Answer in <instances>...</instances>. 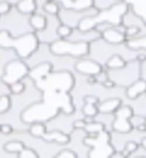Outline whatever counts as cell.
<instances>
[{
  "label": "cell",
  "mask_w": 146,
  "mask_h": 158,
  "mask_svg": "<svg viewBox=\"0 0 146 158\" xmlns=\"http://www.w3.org/2000/svg\"><path fill=\"white\" fill-rule=\"evenodd\" d=\"M53 51L57 54L68 53L71 55H84L88 52V45L85 42H79V44H69V42H56L53 46Z\"/></svg>",
  "instance_id": "1"
},
{
  "label": "cell",
  "mask_w": 146,
  "mask_h": 158,
  "mask_svg": "<svg viewBox=\"0 0 146 158\" xmlns=\"http://www.w3.org/2000/svg\"><path fill=\"white\" fill-rule=\"evenodd\" d=\"M119 25L116 27H110V28L105 29L103 32L104 35V39L107 40L109 44H112V45H120L125 41V31H120Z\"/></svg>",
  "instance_id": "2"
},
{
  "label": "cell",
  "mask_w": 146,
  "mask_h": 158,
  "mask_svg": "<svg viewBox=\"0 0 146 158\" xmlns=\"http://www.w3.org/2000/svg\"><path fill=\"white\" fill-rule=\"evenodd\" d=\"M26 67L21 64V63L19 62H13L10 66V67L7 68V72H6V75L4 80H5L6 82H15L18 79H20L21 76H23L25 74H26Z\"/></svg>",
  "instance_id": "3"
},
{
  "label": "cell",
  "mask_w": 146,
  "mask_h": 158,
  "mask_svg": "<svg viewBox=\"0 0 146 158\" xmlns=\"http://www.w3.org/2000/svg\"><path fill=\"white\" fill-rule=\"evenodd\" d=\"M128 5H131L132 12H135L137 15L146 23V0H122Z\"/></svg>",
  "instance_id": "4"
},
{
  "label": "cell",
  "mask_w": 146,
  "mask_h": 158,
  "mask_svg": "<svg viewBox=\"0 0 146 158\" xmlns=\"http://www.w3.org/2000/svg\"><path fill=\"white\" fill-rule=\"evenodd\" d=\"M77 69L81 73L88 74H98L101 72V67L92 61H81L77 64Z\"/></svg>",
  "instance_id": "5"
},
{
  "label": "cell",
  "mask_w": 146,
  "mask_h": 158,
  "mask_svg": "<svg viewBox=\"0 0 146 158\" xmlns=\"http://www.w3.org/2000/svg\"><path fill=\"white\" fill-rule=\"evenodd\" d=\"M126 46L131 49H146V35L129 40Z\"/></svg>",
  "instance_id": "6"
},
{
  "label": "cell",
  "mask_w": 146,
  "mask_h": 158,
  "mask_svg": "<svg viewBox=\"0 0 146 158\" xmlns=\"http://www.w3.org/2000/svg\"><path fill=\"white\" fill-rule=\"evenodd\" d=\"M145 89H146L145 81H138V82H136L135 85L128 90V96H129L130 98H135L138 94H141L143 91H145Z\"/></svg>",
  "instance_id": "7"
},
{
  "label": "cell",
  "mask_w": 146,
  "mask_h": 158,
  "mask_svg": "<svg viewBox=\"0 0 146 158\" xmlns=\"http://www.w3.org/2000/svg\"><path fill=\"white\" fill-rule=\"evenodd\" d=\"M117 106H118L117 100H111V101H107L104 104H102L99 109H101V111H103V113H110V111H112L113 109H116Z\"/></svg>",
  "instance_id": "8"
},
{
  "label": "cell",
  "mask_w": 146,
  "mask_h": 158,
  "mask_svg": "<svg viewBox=\"0 0 146 158\" xmlns=\"http://www.w3.org/2000/svg\"><path fill=\"white\" fill-rule=\"evenodd\" d=\"M124 64H125V61L122 60L120 56H117V55L112 56L109 61H107V66H109V67H112V68H120V67H123Z\"/></svg>",
  "instance_id": "9"
},
{
  "label": "cell",
  "mask_w": 146,
  "mask_h": 158,
  "mask_svg": "<svg viewBox=\"0 0 146 158\" xmlns=\"http://www.w3.org/2000/svg\"><path fill=\"white\" fill-rule=\"evenodd\" d=\"M45 138H47V139H56L57 142H61V143H64V142L68 141V138L66 136L62 135V134H59V132H54L51 135H46Z\"/></svg>",
  "instance_id": "10"
},
{
  "label": "cell",
  "mask_w": 146,
  "mask_h": 158,
  "mask_svg": "<svg viewBox=\"0 0 146 158\" xmlns=\"http://www.w3.org/2000/svg\"><path fill=\"white\" fill-rule=\"evenodd\" d=\"M6 149L7 150H10V151H21L22 150V144L21 143H10V144H7L6 145Z\"/></svg>",
  "instance_id": "11"
},
{
  "label": "cell",
  "mask_w": 146,
  "mask_h": 158,
  "mask_svg": "<svg viewBox=\"0 0 146 158\" xmlns=\"http://www.w3.org/2000/svg\"><path fill=\"white\" fill-rule=\"evenodd\" d=\"M32 23H33V25L35 27L42 28L43 25H45V20H43V18H41V17H34L33 20H32Z\"/></svg>",
  "instance_id": "12"
},
{
  "label": "cell",
  "mask_w": 146,
  "mask_h": 158,
  "mask_svg": "<svg viewBox=\"0 0 146 158\" xmlns=\"http://www.w3.org/2000/svg\"><path fill=\"white\" fill-rule=\"evenodd\" d=\"M43 131H45V129H43L42 125H35L32 129V132L35 136H43Z\"/></svg>",
  "instance_id": "13"
},
{
  "label": "cell",
  "mask_w": 146,
  "mask_h": 158,
  "mask_svg": "<svg viewBox=\"0 0 146 158\" xmlns=\"http://www.w3.org/2000/svg\"><path fill=\"white\" fill-rule=\"evenodd\" d=\"M59 33L63 35V36H67V35H70L71 34V29L69 28L68 26H62L59 28Z\"/></svg>",
  "instance_id": "14"
},
{
  "label": "cell",
  "mask_w": 146,
  "mask_h": 158,
  "mask_svg": "<svg viewBox=\"0 0 146 158\" xmlns=\"http://www.w3.org/2000/svg\"><path fill=\"white\" fill-rule=\"evenodd\" d=\"M87 130L89 131H99L102 129V125L101 124H88L87 127Z\"/></svg>",
  "instance_id": "15"
},
{
  "label": "cell",
  "mask_w": 146,
  "mask_h": 158,
  "mask_svg": "<svg viewBox=\"0 0 146 158\" xmlns=\"http://www.w3.org/2000/svg\"><path fill=\"white\" fill-rule=\"evenodd\" d=\"M8 107V100L4 97V98H1V101H0V111H2V110H5L6 108Z\"/></svg>",
  "instance_id": "16"
},
{
  "label": "cell",
  "mask_w": 146,
  "mask_h": 158,
  "mask_svg": "<svg viewBox=\"0 0 146 158\" xmlns=\"http://www.w3.org/2000/svg\"><path fill=\"white\" fill-rule=\"evenodd\" d=\"M21 157H35V153L30 150H21Z\"/></svg>",
  "instance_id": "17"
},
{
  "label": "cell",
  "mask_w": 146,
  "mask_h": 158,
  "mask_svg": "<svg viewBox=\"0 0 146 158\" xmlns=\"http://www.w3.org/2000/svg\"><path fill=\"white\" fill-rule=\"evenodd\" d=\"M87 107L89 108V110H88V109H87V108H85V114H87V115H89V116H92V115H95L96 114V109L94 107H92V106H91V104H88V106H87Z\"/></svg>",
  "instance_id": "18"
},
{
  "label": "cell",
  "mask_w": 146,
  "mask_h": 158,
  "mask_svg": "<svg viewBox=\"0 0 146 158\" xmlns=\"http://www.w3.org/2000/svg\"><path fill=\"white\" fill-rule=\"evenodd\" d=\"M12 89H13L14 93H20L23 89V85L21 83H15V85H12Z\"/></svg>",
  "instance_id": "19"
},
{
  "label": "cell",
  "mask_w": 146,
  "mask_h": 158,
  "mask_svg": "<svg viewBox=\"0 0 146 158\" xmlns=\"http://www.w3.org/2000/svg\"><path fill=\"white\" fill-rule=\"evenodd\" d=\"M60 157H75V155L70 151H62L60 153Z\"/></svg>",
  "instance_id": "20"
},
{
  "label": "cell",
  "mask_w": 146,
  "mask_h": 158,
  "mask_svg": "<svg viewBox=\"0 0 146 158\" xmlns=\"http://www.w3.org/2000/svg\"><path fill=\"white\" fill-rule=\"evenodd\" d=\"M46 8H47V11H49L51 12V13H55V12H56V6L54 5V4H49V5H47V7H46Z\"/></svg>",
  "instance_id": "21"
},
{
  "label": "cell",
  "mask_w": 146,
  "mask_h": 158,
  "mask_svg": "<svg viewBox=\"0 0 146 158\" xmlns=\"http://www.w3.org/2000/svg\"><path fill=\"white\" fill-rule=\"evenodd\" d=\"M2 131H6V132H8V131H11V129H10V127L5 125V127H2Z\"/></svg>",
  "instance_id": "22"
}]
</instances>
